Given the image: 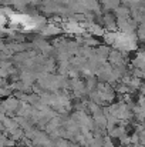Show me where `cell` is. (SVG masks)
I'll return each instance as SVG.
<instances>
[{"label":"cell","mask_w":145,"mask_h":147,"mask_svg":"<svg viewBox=\"0 0 145 147\" xmlns=\"http://www.w3.org/2000/svg\"><path fill=\"white\" fill-rule=\"evenodd\" d=\"M108 60L111 63V66L114 67H118L120 64H122V54L118 51V50H111L110 56H108Z\"/></svg>","instance_id":"obj_1"}]
</instances>
